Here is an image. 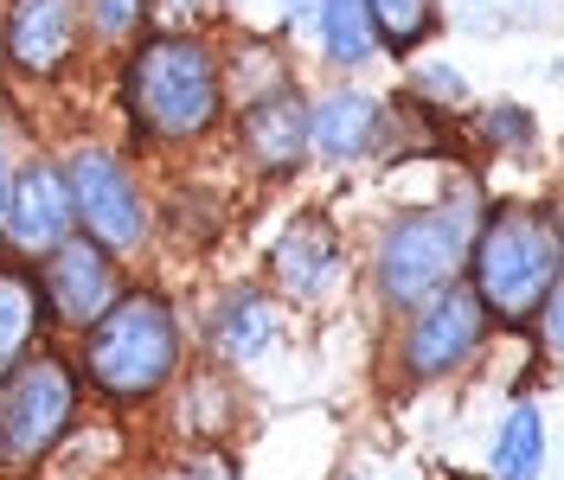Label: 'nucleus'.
Returning <instances> with one entry per match:
<instances>
[{
  "mask_svg": "<svg viewBox=\"0 0 564 480\" xmlns=\"http://www.w3.org/2000/svg\"><path fill=\"white\" fill-rule=\"evenodd\" d=\"M558 288V238L532 211H494L475 231V302L500 320H532Z\"/></svg>",
  "mask_w": 564,
  "mask_h": 480,
  "instance_id": "obj_2",
  "label": "nucleus"
},
{
  "mask_svg": "<svg viewBox=\"0 0 564 480\" xmlns=\"http://www.w3.org/2000/svg\"><path fill=\"white\" fill-rule=\"evenodd\" d=\"M372 13H366V0H321V45H327V58H340V65H359L366 52H372Z\"/></svg>",
  "mask_w": 564,
  "mask_h": 480,
  "instance_id": "obj_17",
  "label": "nucleus"
},
{
  "mask_svg": "<svg viewBox=\"0 0 564 480\" xmlns=\"http://www.w3.org/2000/svg\"><path fill=\"white\" fill-rule=\"evenodd\" d=\"M270 334H276V314H270L263 295H238L231 308L218 314V327H212V340H218L225 359H250V352H263Z\"/></svg>",
  "mask_w": 564,
  "mask_h": 480,
  "instance_id": "obj_15",
  "label": "nucleus"
},
{
  "mask_svg": "<svg viewBox=\"0 0 564 480\" xmlns=\"http://www.w3.org/2000/svg\"><path fill=\"white\" fill-rule=\"evenodd\" d=\"M245 148H250L257 167L289 173L302 154H308V109L295 103L289 90L263 97V103H250L245 109Z\"/></svg>",
  "mask_w": 564,
  "mask_h": 480,
  "instance_id": "obj_11",
  "label": "nucleus"
},
{
  "mask_svg": "<svg viewBox=\"0 0 564 480\" xmlns=\"http://www.w3.org/2000/svg\"><path fill=\"white\" fill-rule=\"evenodd\" d=\"M77 411V384L65 359H26L0 391V468H33L39 455L65 443Z\"/></svg>",
  "mask_w": 564,
  "mask_h": 480,
  "instance_id": "obj_5",
  "label": "nucleus"
},
{
  "mask_svg": "<svg viewBox=\"0 0 564 480\" xmlns=\"http://www.w3.org/2000/svg\"><path fill=\"white\" fill-rule=\"evenodd\" d=\"M238 70H245V77H238V90H245L250 103H263V97H276V90H282V65L270 58V52H257V45L238 52Z\"/></svg>",
  "mask_w": 564,
  "mask_h": 480,
  "instance_id": "obj_20",
  "label": "nucleus"
},
{
  "mask_svg": "<svg viewBox=\"0 0 564 480\" xmlns=\"http://www.w3.org/2000/svg\"><path fill=\"white\" fill-rule=\"evenodd\" d=\"M315 7L321 0H289V20H295V26H315Z\"/></svg>",
  "mask_w": 564,
  "mask_h": 480,
  "instance_id": "obj_24",
  "label": "nucleus"
},
{
  "mask_svg": "<svg viewBox=\"0 0 564 480\" xmlns=\"http://www.w3.org/2000/svg\"><path fill=\"white\" fill-rule=\"evenodd\" d=\"M488 135L494 141H513V135L527 141V116H520V109H494V116H488Z\"/></svg>",
  "mask_w": 564,
  "mask_h": 480,
  "instance_id": "obj_22",
  "label": "nucleus"
},
{
  "mask_svg": "<svg viewBox=\"0 0 564 480\" xmlns=\"http://www.w3.org/2000/svg\"><path fill=\"white\" fill-rule=\"evenodd\" d=\"M135 7L141 0H97V26L104 33H129L135 26Z\"/></svg>",
  "mask_w": 564,
  "mask_h": 480,
  "instance_id": "obj_21",
  "label": "nucleus"
},
{
  "mask_svg": "<svg viewBox=\"0 0 564 480\" xmlns=\"http://www.w3.org/2000/svg\"><path fill=\"white\" fill-rule=\"evenodd\" d=\"M45 295L65 320H97L116 302V263L90 238H65L45 257Z\"/></svg>",
  "mask_w": 564,
  "mask_h": 480,
  "instance_id": "obj_9",
  "label": "nucleus"
},
{
  "mask_svg": "<svg viewBox=\"0 0 564 480\" xmlns=\"http://www.w3.org/2000/svg\"><path fill=\"white\" fill-rule=\"evenodd\" d=\"M141 7H148L154 39H193L199 26L218 20V7H225V0H141Z\"/></svg>",
  "mask_w": 564,
  "mask_h": 480,
  "instance_id": "obj_19",
  "label": "nucleus"
},
{
  "mask_svg": "<svg viewBox=\"0 0 564 480\" xmlns=\"http://www.w3.org/2000/svg\"><path fill=\"white\" fill-rule=\"evenodd\" d=\"M366 13H372V33L398 52L430 33V0H366Z\"/></svg>",
  "mask_w": 564,
  "mask_h": 480,
  "instance_id": "obj_18",
  "label": "nucleus"
},
{
  "mask_svg": "<svg viewBox=\"0 0 564 480\" xmlns=\"http://www.w3.org/2000/svg\"><path fill=\"white\" fill-rule=\"evenodd\" d=\"M77 45V0H13L7 7V58L20 70H58Z\"/></svg>",
  "mask_w": 564,
  "mask_h": 480,
  "instance_id": "obj_10",
  "label": "nucleus"
},
{
  "mask_svg": "<svg viewBox=\"0 0 564 480\" xmlns=\"http://www.w3.org/2000/svg\"><path fill=\"white\" fill-rule=\"evenodd\" d=\"M539 455H545V429L532 404H513L500 423V443H494V474L500 480H532L539 474Z\"/></svg>",
  "mask_w": 564,
  "mask_h": 480,
  "instance_id": "obj_14",
  "label": "nucleus"
},
{
  "mask_svg": "<svg viewBox=\"0 0 564 480\" xmlns=\"http://www.w3.org/2000/svg\"><path fill=\"white\" fill-rule=\"evenodd\" d=\"M270 270H276V282H289L295 295H315V288H327V275H334V238H327V225L302 218L295 231H282Z\"/></svg>",
  "mask_w": 564,
  "mask_h": 480,
  "instance_id": "obj_12",
  "label": "nucleus"
},
{
  "mask_svg": "<svg viewBox=\"0 0 564 480\" xmlns=\"http://www.w3.org/2000/svg\"><path fill=\"white\" fill-rule=\"evenodd\" d=\"M423 90H436V97H462V84H456V70H449V65L423 70Z\"/></svg>",
  "mask_w": 564,
  "mask_h": 480,
  "instance_id": "obj_23",
  "label": "nucleus"
},
{
  "mask_svg": "<svg viewBox=\"0 0 564 480\" xmlns=\"http://www.w3.org/2000/svg\"><path fill=\"white\" fill-rule=\"evenodd\" d=\"M308 141H315L321 154H334V161L359 154V148L372 141V103H366V97H352V90L327 97V103L308 116Z\"/></svg>",
  "mask_w": 564,
  "mask_h": 480,
  "instance_id": "obj_13",
  "label": "nucleus"
},
{
  "mask_svg": "<svg viewBox=\"0 0 564 480\" xmlns=\"http://www.w3.org/2000/svg\"><path fill=\"white\" fill-rule=\"evenodd\" d=\"M218 65L199 39H148L129 65V109L154 135H199L218 116Z\"/></svg>",
  "mask_w": 564,
  "mask_h": 480,
  "instance_id": "obj_3",
  "label": "nucleus"
},
{
  "mask_svg": "<svg viewBox=\"0 0 564 480\" xmlns=\"http://www.w3.org/2000/svg\"><path fill=\"white\" fill-rule=\"evenodd\" d=\"M0 211H7V154H0Z\"/></svg>",
  "mask_w": 564,
  "mask_h": 480,
  "instance_id": "obj_25",
  "label": "nucleus"
},
{
  "mask_svg": "<svg viewBox=\"0 0 564 480\" xmlns=\"http://www.w3.org/2000/svg\"><path fill=\"white\" fill-rule=\"evenodd\" d=\"M7 243L13 250H33V257H52L58 243L70 238V193L58 167H26L7 193Z\"/></svg>",
  "mask_w": 564,
  "mask_h": 480,
  "instance_id": "obj_8",
  "label": "nucleus"
},
{
  "mask_svg": "<svg viewBox=\"0 0 564 480\" xmlns=\"http://www.w3.org/2000/svg\"><path fill=\"white\" fill-rule=\"evenodd\" d=\"M33 327H39V295H33V282L20 270H0V372L26 352V340H33Z\"/></svg>",
  "mask_w": 564,
  "mask_h": 480,
  "instance_id": "obj_16",
  "label": "nucleus"
},
{
  "mask_svg": "<svg viewBox=\"0 0 564 480\" xmlns=\"http://www.w3.org/2000/svg\"><path fill=\"white\" fill-rule=\"evenodd\" d=\"M174 359H180V320L154 288L116 295L90 320V378L104 384L109 397H148V391H161L174 378Z\"/></svg>",
  "mask_w": 564,
  "mask_h": 480,
  "instance_id": "obj_1",
  "label": "nucleus"
},
{
  "mask_svg": "<svg viewBox=\"0 0 564 480\" xmlns=\"http://www.w3.org/2000/svg\"><path fill=\"white\" fill-rule=\"evenodd\" d=\"M481 334H488V308L475 302V288L456 282V288H443L436 302H423L417 327H411V340H404V366H411V378H443L481 346Z\"/></svg>",
  "mask_w": 564,
  "mask_h": 480,
  "instance_id": "obj_7",
  "label": "nucleus"
},
{
  "mask_svg": "<svg viewBox=\"0 0 564 480\" xmlns=\"http://www.w3.org/2000/svg\"><path fill=\"white\" fill-rule=\"evenodd\" d=\"M65 193H70V218L90 231L97 250H135L141 243V199L135 186H129V173L122 161H109V154H77L65 167Z\"/></svg>",
  "mask_w": 564,
  "mask_h": 480,
  "instance_id": "obj_6",
  "label": "nucleus"
},
{
  "mask_svg": "<svg viewBox=\"0 0 564 480\" xmlns=\"http://www.w3.org/2000/svg\"><path fill=\"white\" fill-rule=\"evenodd\" d=\"M475 211L468 206H430L398 218L379 243V282H386L391 302L417 308V302H436L443 288H456L462 263L475 250Z\"/></svg>",
  "mask_w": 564,
  "mask_h": 480,
  "instance_id": "obj_4",
  "label": "nucleus"
}]
</instances>
